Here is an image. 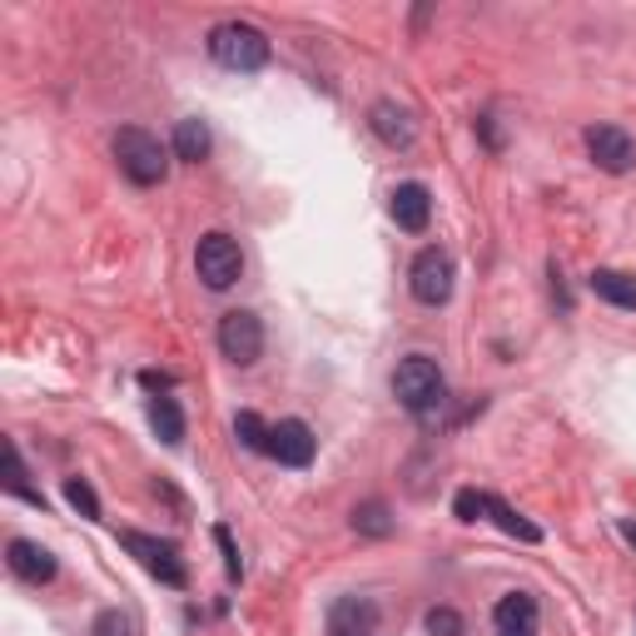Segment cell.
<instances>
[{
  "label": "cell",
  "instance_id": "obj_1",
  "mask_svg": "<svg viewBox=\"0 0 636 636\" xmlns=\"http://www.w3.org/2000/svg\"><path fill=\"white\" fill-rule=\"evenodd\" d=\"M393 398H398L413 418L432 423L448 408V378H442V368L432 363L428 354H408L398 363V373H393Z\"/></svg>",
  "mask_w": 636,
  "mask_h": 636
},
{
  "label": "cell",
  "instance_id": "obj_2",
  "mask_svg": "<svg viewBox=\"0 0 636 636\" xmlns=\"http://www.w3.org/2000/svg\"><path fill=\"white\" fill-rule=\"evenodd\" d=\"M209 55H215L224 70L248 76V70L269 66V35H264L259 25H248V21H224V25L209 31Z\"/></svg>",
  "mask_w": 636,
  "mask_h": 636
},
{
  "label": "cell",
  "instance_id": "obj_3",
  "mask_svg": "<svg viewBox=\"0 0 636 636\" xmlns=\"http://www.w3.org/2000/svg\"><path fill=\"white\" fill-rule=\"evenodd\" d=\"M115 160H119V170H125V180L140 184V189L164 184V174H170V150H164L150 130H140V125H125V130L115 135Z\"/></svg>",
  "mask_w": 636,
  "mask_h": 636
},
{
  "label": "cell",
  "instance_id": "obj_4",
  "mask_svg": "<svg viewBox=\"0 0 636 636\" xmlns=\"http://www.w3.org/2000/svg\"><path fill=\"white\" fill-rule=\"evenodd\" d=\"M195 269H199V279L209 284L215 293H224V289H234L239 284V274H244V254H239V244L229 234H205L199 239V248H195Z\"/></svg>",
  "mask_w": 636,
  "mask_h": 636
},
{
  "label": "cell",
  "instance_id": "obj_5",
  "mask_svg": "<svg viewBox=\"0 0 636 636\" xmlns=\"http://www.w3.org/2000/svg\"><path fill=\"white\" fill-rule=\"evenodd\" d=\"M119 542H125V552L140 557V567L150 571V577H160L164 587L189 582V571H184V557L174 542H160V537H150V532H119Z\"/></svg>",
  "mask_w": 636,
  "mask_h": 636
},
{
  "label": "cell",
  "instance_id": "obj_6",
  "mask_svg": "<svg viewBox=\"0 0 636 636\" xmlns=\"http://www.w3.org/2000/svg\"><path fill=\"white\" fill-rule=\"evenodd\" d=\"M219 348H224V358H229V363H239V368L259 363V354H264V324H259V313L229 309L224 319H219Z\"/></svg>",
  "mask_w": 636,
  "mask_h": 636
},
{
  "label": "cell",
  "instance_id": "obj_7",
  "mask_svg": "<svg viewBox=\"0 0 636 636\" xmlns=\"http://www.w3.org/2000/svg\"><path fill=\"white\" fill-rule=\"evenodd\" d=\"M408 289H413V299L428 303V309L448 303L453 299V259H448L438 244L423 248L418 259H413V269H408Z\"/></svg>",
  "mask_w": 636,
  "mask_h": 636
},
{
  "label": "cell",
  "instance_id": "obj_8",
  "mask_svg": "<svg viewBox=\"0 0 636 636\" xmlns=\"http://www.w3.org/2000/svg\"><path fill=\"white\" fill-rule=\"evenodd\" d=\"M582 140H587V154H592L597 170L626 174V170L636 164V140L622 130V125H592V130H587Z\"/></svg>",
  "mask_w": 636,
  "mask_h": 636
},
{
  "label": "cell",
  "instance_id": "obj_9",
  "mask_svg": "<svg viewBox=\"0 0 636 636\" xmlns=\"http://www.w3.org/2000/svg\"><path fill=\"white\" fill-rule=\"evenodd\" d=\"M313 453H319V438H313V428L303 418L274 423V448H269V458H279L284 467H309Z\"/></svg>",
  "mask_w": 636,
  "mask_h": 636
},
{
  "label": "cell",
  "instance_id": "obj_10",
  "mask_svg": "<svg viewBox=\"0 0 636 636\" xmlns=\"http://www.w3.org/2000/svg\"><path fill=\"white\" fill-rule=\"evenodd\" d=\"M328 636H378V602L373 597H338L328 606Z\"/></svg>",
  "mask_w": 636,
  "mask_h": 636
},
{
  "label": "cell",
  "instance_id": "obj_11",
  "mask_svg": "<svg viewBox=\"0 0 636 636\" xmlns=\"http://www.w3.org/2000/svg\"><path fill=\"white\" fill-rule=\"evenodd\" d=\"M5 562H11V571L21 577V582H31V587H45V582H55V552L50 547H41V542H31V537H15L11 547H5Z\"/></svg>",
  "mask_w": 636,
  "mask_h": 636
},
{
  "label": "cell",
  "instance_id": "obj_12",
  "mask_svg": "<svg viewBox=\"0 0 636 636\" xmlns=\"http://www.w3.org/2000/svg\"><path fill=\"white\" fill-rule=\"evenodd\" d=\"M368 125H373V135L389 144V150H413V140H418L413 115L403 105H393V100H378V105L368 109Z\"/></svg>",
  "mask_w": 636,
  "mask_h": 636
},
{
  "label": "cell",
  "instance_id": "obj_13",
  "mask_svg": "<svg viewBox=\"0 0 636 636\" xmlns=\"http://www.w3.org/2000/svg\"><path fill=\"white\" fill-rule=\"evenodd\" d=\"M493 626L497 636H537V602L528 592H507L493 606Z\"/></svg>",
  "mask_w": 636,
  "mask_h": 636
},
{
  "label": "cell",
  "instance_id": "obj_14",
  "mask_svg": "<svg viewBox=\"0 0 636 636\" xmlns=\"http://www.w3.org/2000/svg\"><path fill=\"white\" fill-rule=\"evenodd\" d=\"M428 219H432L428 184H398V189H393V224L408 229V234H423Z\"/></svg>",
  "mask_w": 636,
  "mask_h": 636
},
{
  "label": "cell",
  "instance_id": "obj_15",
  "mask_svg": "<svg viewBox=\"0 0 636 636\" xmlns=\"http://www.w3.org/2000/svg\"><path fill=\"white\" fill-rule=\"evenodd\" d=\"M592 293L616 309H636V274L622 269H592Z\"/></svg>",
  "mask_w": 636,
  "mask_h": 636
},
{
  "label": "cell",
  "instance_id": "obj_16",
  "mask_svg": "<svg viewBox=\"0 0 636 636\" xmlns=\"http://www.w3.org/2000/svg\"><path fill=\"white\" fill-rule=\"evenodd\" d=\"M209 125L205 119H180L174 125V154H180L184 164H199V160H209Z\"/></svg>",
  "mask_w": 636,
  "mask_h": 636
},
{
  "label": "cell",
  "instance_id": "obj_17",
  "mask_svg": "<svg viewBox=\"0 0 636 636\" xmlns=\"http://www.w3.org/2000/svg\"><path fill=\"white\" fill-rule=\"evenodd\" d=\"M487 518H493L497 528L507 532V537H518V542H542V528H537V522H528L522 512H512V507H507L502 497H487Z\"/></svg>",
  "mask_w": 636,
  "mask_h": 636
},
{
  "label": "cell",
  "instance_id": "obj_18",
  "mask_svg": "<svg viewBox=\"0 0 636 636\" xmlns=\"http://www.w3.org/2000/svg\"><path fill=\"white\" fill-rule=\"evenodd\" d=\"M150 423L160 432V442H170V448L184 442V408L174 398H150Z\"/></svg>",
  "mask_w": 636,
  "mask_h": 636
},
{
  "label": "cell",
  "instance_id": "obj_19",
  "mask_svg": "<svg viewBox=\"0 0 636 636\" xmlns=\"http://www.w3.org/2000/svg\"><path fill=\"white\" fill-rule=\"evenodd\" d=\"M234 432H239V442H244L248 453H269V448H274V428L259 418V413H239Z\"/></svg>",
  "mask_w": 636,
  "mask_h": 636
},
{
  "label": "cell",
  "instance_id": "obj_20",
  "mask_svg": "<svg viewBox=\"0 0 636 636\" xmlns=\"http://www.w3.org/2000/svg\"><path fill=\"white\" fill-rule=\"evenodd\" d=\"M354 528L363 532V537H389V532H393L389 502H363V507H354Z\"/></svg>",
  "mask_w": 636,
  "mask_h": 636
},
{
  "label": "cell",
  "instance_id": "obj_21",
  "mask_svg": "<svg viewBox=\"0 0 636 636\" xmlns=\"http://www.w3.org/2000/svg\"><path fill=\"white\" fill-rule=\"evenodd\" d=\"M5 473H11V477H5V487H11L15 497H25V502L45 507V497L35 493L31 483H25V463H21V448H15V442H5Z\"/></svg>",
  "mask_w": 636,
  "mask_h": 636
},
{
  "label": "cell",
  "instance_id": "obj_22",
  "mask_svg": "<svg viewBox=\"0 0 636 636\" xmlns=\"http://www.w3.org/2000/svg\"><path fill=\"white\" fill-rule=\"evenodd\" d=\"M66 497H70V507H76L80 518H100V497L85 477H66Z\"/></svg>",
  "mask_w": 636,
  "mask_h": 636
},
{
  "label": "cell",
  "instance_id": "obj_23",
  "mask_svg": "<svg viewBox=\"0 0 636 636\" xmlns=\"http://www.w3.org/2000/svg\"><path fill=\"white\" fill-rule=\"evenodd\" d=\"M423 626H428V636H463V616L453 606H428Z\"/></svg>",
  "mask_w": 636,
  "mask_h": 636
},
{
  "label": "cell",
  "instance_id": "obj_24",
  "mask_svg": "<svg viewBox=\"0 0 636 636\" xmlns=\"http://www.w3.org/2000/svg\"><path fill=\"white\" fill-rule=\"evenodd\" d=\"M453 512L463 522H483L487 518V493H477V487H463V493L453 497Z\"/></svg>",
  "mask_w": 636,
  "mask_h": 636
},
{
  "label": "cell",
  "instance_id": "obj_25",
  "mask_svg": "<svg viewBox=\"0 0 636 636\" xmlns=\"http://www.w3.org/2000/svg\"><path fill=\"white\" fill-rule=\"evenodd\" d=\"M215 542H219V552H224V567H229V577H244V562H239V547H234V532L229 528H215Z\"/></svg>",
  "mask_w": 636,
  "mask_h": 636
},
{
  "label": "cell",
  "instance_id": "obj_26",
  "mask_svg": "<svg viewBox=\"0 0 636 636\" xmlns=\"http://www.w3.org/2000/svg\"><path fill=\"white\" fill-rule=\"evenodd\" d=\"M95 636H130V622H125V616H119V612H100Z\"/></svg>",
  "mask_w": 636,
  "mask_h": 636
},
{
  "label": "cell",
  "instance_id": "obj_27",
  "mask_svg": "<svg viewBox=\"0 0 636 636\" xmlns=\"http://www.w3.org/2000/svg\"><path fill=\"white\" fill-rule=\"evenodd\" d=\"M140 383H144V389H160V393L174 389V378L170 373H154V368H150V373H140Z\"/></svg>",
  "mask_w": 636,
  "mask_h": 636
},
{
  "label": "cell",
  "instance_id": "obj_28",
  "mask_svg": "<svg viewBox=\"0 0 636 636\" xmlns=\"http://www.w3.org/2000/svg\"><path fill=\"white\" fill-rule=\"evenodd\" d=\"M622 532H626V542H636V522H626V528H622Z\"/></svg>",
  "mask_w": 636,
  "mask_h": 636
}]
</instances>
